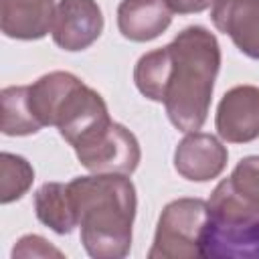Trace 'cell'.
<instances>
[{
	"label": "cell",
	"mask_w": 259,
	"mask_h": 259,
	"mask_svg": "<svg viewBox=\"0 0 259 259\" xmlns=\"http://www.w3.org/2000/svg\"><path fill=\"white\" fill-rule=\"evenodd\" d=\"M219 61L214 36L190 26L172 45L140 59L136 83L146 97L166 103L168 117L178 130L194 132L206 119Z\"/></svg>",
	"instance_id": "1"
},
{
	"label": "cell",
	"mask_w": 259,
	"mask_h": 259,
	"mask_svg": "<svg viewBox=\"0 0 259 259\" xmlns=\"http://www.w3.org/2000/svg\"><path fill=\"white\" fill-rule=\"evenodd\" d=\"M81 241L91 257H123L132 243L134 186L125 178H77L67 186Z\"/></svg>",
	"instance_id": "2"
},
{
	"label": "cell",
	"mask_w": 259,
	"mask_h": 259,
	"mask_svg": "<svg viewBox=\"0 0 259 259\" xmlns=\"http://www.w3.org/2000/svg\"><path fill=\"white\" fill-rule=\"evenodd\" d=\"M208 217V204L202 200H176L166 206L158 223L152 251L154 257H202L198 237Z\"/></svg>",
	"instance_id": "3"
},
{
	"label": "cell",
	"mask_w": 259,
	"mask_h": 259,
	"mask_svg": "<svg viewBox=\"0 0 259 259\" xmlns=\"http://www.w3.org/2000/svg\"><path fill=\"white\" fill-rule=\"evenodd\" d=\"M208 214L233 223L259 217V158L241 160L233 176L217 186L208 200Z\"/></svg>",
	"instance_id": "4"
},
{
	"label": "cell",
	"mask_w": 259,
	"mask_h": 259,
	"mask_svg": "<svg viewBox=\"0 0 259 259\" xmlns=\"http://www.w3.org/2000/svg\"><path fill=\"white\" fill-rule=\"evenodd\" d=\"M198 245L202 257H259V217L233 223L208 214Z\"/></svg>",
	"instance_id": "5"
},
{
	"label": "cell",
	"mask_w": 259,
	"mask_h": 259,
	"mask_svg": "<svg viewBox=\"0 0 259 259\" xmlns=\"http://www.w3.org/2000/svg\"><path fill=\"white\" fill-rule=\"evenodd\" d=\"M101 12L93 0H61L53 16V38L67 51H81L101 32Z\"/></svg>",
	"instance_id": "6"
},
{
	"label": "cell",
	"mask_w": 259,
	"mask_h": 259,
	"mask_svg": "<svg viewBox=\"0 0 259 259\" xmlns=\"http://www.w3.org/2000/svg\"><path fill=\"white\" fill-rule=\"evenodd\" d=\"M217 130L227 142H249L259 136V89L237 87L229 91L217 115Z\"/></svg>",
	"instance_id": "7"
},
{
	"label": "cell",
	"mask_w": 259,
	"mask_h": 259,
	"mask_svg": "<svg viewBox=\"0 0 259 259\" xmlns=\"http://www.w3.org/2000/svg\"><path fill=\"white\" fill-rule=\"evenodd\" d=\"M212 20L245 55L259 59V0H217Z\"/></svg>",
	"instance_id": "8"
},
{
	"label": "cell",
	"mask_w": 259,
	"mask_h": 259,
	"mask_svg": "<svg viewBox=\"0 0 259 259\" xmlns=\"http://www.w3.org/2000/svg\"><path fill=\"white\" fill-rule=\"evenodd\" d=\"M172 12L168 0H123L117 10V24L125 38L150 40L166 30Z\"/></svg>",
	"instance_id": "9"
},
{
	"label": "cell",
	"mask_w": 259,
	"mask_h": 259,
	"mask_svg": "<svg viewBox=\"0 0 259 259\" xmlns=\"http://www.w3.org/2000/svg\"><path fill=\"white\" fill-rule=\"evenodd\" d=\"M53 0H2V28L8 36L38 38L53 24Z\"/></svg>",
	"instance_id": "10"
},
{
	"label": "cell",
	"mask_w": 259,
	"mask_h": 259,
	"mask_svg": "<svg viewBox=\"0 0 259 259\" xmlns=\"http://www.w3.org/2000/svg\"><path fill=\"white\" fill-rule=\"evenodd\" d=\"M227 152L210 136H188L176 150V170L182 172L188 164L198 160L186 174L188 180H208L223 170Z\"/></svg>",
	"instance_id": "11"
},
{
	"label": "cell",
	"mask_w": 259,
	"mask_h": 259,
	"mask_svg": "<svg viewBox=\"0 0 259 259\" xmlns=\"http://www.w3.org/2000/svg\"><path fill=\"white\" fill-rule=\"evenodd\" d=\"M36 214L57 233H71L77 225L67 186L63 184H45L36 192Z\"/></svg>",
	"instance_id": "12"
},
{
	"label": "cell",
	"mask_w": 259,
	"mask_h": 259,
	"mask_svg": "<svg viewBox=\"0 0 259 259\" xmlns=\"http://www.w3.org/2000/svg\"><path fill=\"white\" fill-rule=\"evenodd\" d=\"M212 2L217 0H168L174 12H198V10L208 8Z\"/></svg>",
	"instance_id": "13"
}]
</instances>
